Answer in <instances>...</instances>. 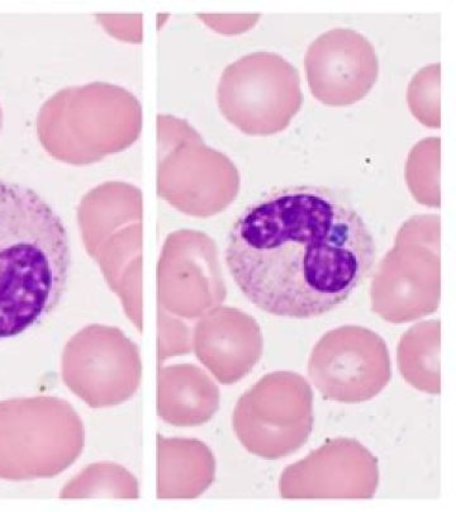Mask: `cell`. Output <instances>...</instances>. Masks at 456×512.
<instances>
[{"label": "cell", "mask_w": 456, "mask_h": 512, "mask_svg": "<svg viewBox=\"0 0 456 512\" xmlns=\"http://www.w3.org/2000/svg\"><path fill=\"white\" fill-rule=\"evenodd\" d=\"M244 68L235 115L230 117L251 136L277 135L302 107L298 70L273 52H256L241 59Z\"/></svg>", "instance_id": "8992f818"}, {"label": "cell", "mask_w": 456, "mask_h": 512, "mask_svg": "<svg viewBox=\"0 0 456 512\" xmlns=\"http://www.w3.org/2000/svg\"><path fill=\"white\" fill-rule=\"evenodd\" d=\"M377 248L363 217L321 187L269 194L228 232L225 260L242 295L266 314L308 320L349 300Z\"/></svg>", "instance_id": "6da1fadb"}, {"label": "cell", "mask_w": 456, "mask_h": 512, "mask_svg": "<svg viewBox=\"0 0 456 512\" xmlns=\"http://www.w3.org/2000/svg\"><path fill=\"white\" fill-rule=\"evenodd\" d=\"M71 251L59 213L33 189L0 179V341L54 314L68 288Z\"/></svg>", "instance_id": "7a4b0ae2"}, {"label": "cell", "mask_w": 456, "mask_h": 512, "mask_svg": "<svg viewBox=\"0 0 456 512\" xmlns=\"http://www.w3.org/2000/svg\"><path fill=\"white\" fill-rule=\"evenodd\" d=\"M304 66L312 96L329 107H348L367 97L379 73L377 51L349 28H335L313 41Z\"/></svg>", "instance_id": "5b68a950"}, {"label": "cell", "mask_w": 456, "mask_h": 512, "mask_svg": "<svg viewBox=\"0 0 456 512\" xmlns=\"http://www.w3.org/2000/svg\"><path fill=\"white\" fill-rule=\"evenodd\" d=\"M439 322H425L403 336L398 363L403 376L420 390H439Z\"/></svg>", "instance_id": "52a82bcc"}, {"label": "cell", "mask_w": 456, "mask_h": 512, "mask_svg": "<svg viewBox=\"0 0 456 512\" xmlns=\"http://www.w3.org/2000/svg\"><path fill=\"white\" fill-rule=\"evenodd\" d=\"M406 179L417 202L440 207V139L422 140L412 149Z\"/></svg>", "instance_id": "ba28073f"}, {"label": "cell", "mask_w": 456, "mask_h": 512, "mask_svg": "<svg viewBox=\"0 0 456 512\" xmlns=\"http://www.w3.org/2000/svg\"><path fill=\"white\" fill-rule=\"evenodd\" d=\"M440 220L411 218L374 279L373 310L384 320L407 322L434 312L440 297Z\"/></svg>", "instance_id": "3957f363"}, {"label": "cell", "mask_w": 456, "mask_h": 512, "mask_svg": "<svg viewBox=\"0 0 456 512\" xmlns=\"http://www.w3.org/2000/svg\"><path fill=\"white\" fill-rule=\"evenodd\" d=\"M308 372L323 395L339 401H363L377 395L391 378L386 343L358 326L332 330L313 349Z\"/></svg>", "instance_id": "277c9868"}]
</instances>
